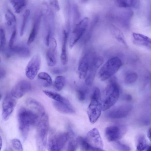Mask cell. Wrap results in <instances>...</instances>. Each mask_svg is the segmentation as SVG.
Returning a JSON list of instances; mask_svg holds the SVG:
<instances>
[{"label": "cell", "mask_w": 151, "mask_h": 151, "mask_svg": "<svg viewBox=\"0 0 151 151\" xmlns=\"http://www.w3.org/2000/svg\"><path fill=\"white\" fill-rule=\"evenodd\" d=\"M122 65L121 60L118 57H114L108 60L100 69L98 75L102 81L109 78L116 73Z\"/></svg>", "instance_id": "cell-5"}, {"label": "cell", "mask_w": 151, "mask_h": 151, "mask_svg": "<svg viewBox=\"0 0 151 151\" xmlns=\"http://www.w3.org/2000/svg\"><path fill=\"white\" fill-rule=\"evenodd\" d=\"M39 79L44 82V86H51L52 83V79L50 76L47 73L41 72L37 76Z\"/></svg>", "instance_id": "cell-30"}, {"label": "cell", "mask_w": 151, "mask_h": 151, "mask_svg": "<svg viewBox=\"0 0 151 151\" xmlns=\"http://www.w3.org/2000/svg\"><path fill=\"white\" fill-rule=\"evenodd\" d=\"M17 35V32L16 28L13 29V30L11 35L9 43V48L12 47L13 46V44L15 40Z\"/></svg>", "instance_id": "cell-40"}, {"label": "cell", "mask_w": 151, "mask_h": 151, "mask_svg": "<svg viewBox=\"0 0 151 151\" xmlns=\"http://www.w3.org/2000/svg\"><path fill=\"white\" fill-rule=\"evenodd\" d=\"M136 145V150L139 151L146 150L149 145L147 144L145 136L142 135H139L137 137Z\"/></svg>", "instance_id": "cell-24"}, {"label": "cell", "mask_w": 151, "mask_h": 151, "mask_svg": "<svg viewBox=\"0 0 151 151\" xmlns=\"http://www.w3.org/2000/svg\"><path fill=\"white\" fill-rule=\"evenodd\" d=\"M6 43V38L4 30L0 28V50H3Z\"/></svg>", "instance_id": "cell-37"}, {"label": "cell", "mask_w": 151, "mask_h": 151, "mask_svg": "<svg viewBox=\"0 0 151 151\" xmlns=\"http://www.w3.org/2000/svg\"><path fill=\"white\" fill-rule=\"evenodd\" d=\"M88 0H81L83 2H86Z\"/></svg>", "instance_id": "cell-48"}, {"label": "cell", "mask_w": 151, "mask_h": 151, "mask_svg": "<svg viewBox=\"0 0 151 151\" xmlns=\"http://www.w3.org/2000/svg\"><path fill=\"white\" fill-rule=\"evenodd\" d=\"M49 129V118L45 113L41 116L37 124L36 139L39 150H44L46 147Z\"/></svg>", "instance_id": "cell-4"}, {"label": "cell", "mask_w": 151, "mask_h": 151, "mask_svg": "<svg viewBox=\"0 0 151 151\" xmlns=\"http://www.w3.org/2000/svg\"><path fill=\"white\" fill-rule=\"evenodd\" d=\"M150 132H151V129L150 128L147 131V136L149 139L150 140V141L151 140V135H150Z\"/></svg>", "instance_id": "cell-45"}, {"label": "cell", "mask_w": 151, "mask_h": 151, "mask_svg": "<svg viewBox=\"0 0 151 151\" xmlns=\"http://www.w3.org/2000/svg\"><path fill=\"white\" fill-rule=\"evenodd\" d=\"M9 49L11 52L17 54L22 58H27L29 57L30 55V50L25 45L13 46Z\"/></svg>", "instance_id": "cell-20"}, {"label": "cell", "mask_w": 151, "mask_h": 151, "mask_svg": "<svg viewBox=\"0 0 151 151\" xmlns=\"http://www.w3.org/2000/svg\"><path fill=\"white\" fill-rule=\"evenodd\" d=\"M26 104L28 108L41 116L45 113L43 106L39 102L32 98H29L26 101Z\"/></svg>", "instance_id": "cell-19"}, {"label": "cell", "mask_w": 151, "mask_h": 151, "mask_svg": "<svg viewBox=\"0 0 151 151\" xmlns=\"http://www.w3.org/2000/svg\"><path fill=\"white\" fill-rule=\"evenodd\" d=\"M78 145V143L76 140L72 139L70 140L68 144V150L70 151L76 150Z\"/></svg>", "instance_id": "cell-39"}, {"label": "cell", "mask_w": 151, "mask_h": 151, "mask_svg": "<svg viewBox=\"0 0 151 151\" xmlns=\"http://www.w3.org/2000/svg\"><path fill=\"white\" fill-rule=\"evenodd\" d=\"M2 139L1 136H0V150H1V147H2Z\"/></svg>", "instance_id": "cell-46"}, {"label": "cell", "mask_w": 151, "mask_h": 151, "mask_svg": "<svg viewBox=\"0 0 151 151\" xmlns=\"http://www.w3.org/2000/svg\"><path fill=\"white\" fill-rule=\"evenodd\" d=\"M102 109L101 96L99 89L96 88L91 96V101L87 110L90 122L95 123L100 117Z\"/></svg>", "instance_id": "cell-3"}, {"label": "cell", "mask_w": 151, "mask_h": 151, "mask_svg": "<svg viewBox=\"0 0 151 151\" xmlns=\"http://www.w3.org/2000/svg\"><path fill=\"white\" fill-rule=\"evenodd\" d=\"M69 138L68 132L56 133L53 130L49 133L48 142L49 150L52 151L61 150L64 147Z\"/></svg>", "instance_id": "cell-6"}, {"label": "cell", "mask_w": 151, "mask_h": 151, "mask_svg": "<svg viewBox=\"0 0 151 151\" xmlns=\"http://www.w3.org/2000/svg\"><path fill=\"white\" fill-rule=\"evenodd\" d=\"M120 89L115 80H111L106 87L101 97L102 111H105L114 106L118 99Z\"/></svg>", "instance_id": "cell-2"}, {"label": "cell", "mask_w": 151, "mask_h": 151, "mask_svg": "<svg viewBox=\"0 0 151 151\" xmlns=\"http://www.w3.org/2000/svg\"><path fill=\"white\" fill-rule=\"evenodd\" d=\"M76 140L78 145L80 146L82 150L94 151L93 148L88 143L85 138L79 137H77Z\"/></svg>", "instance_id": "cell-29"}, {"label": "cell", "mask_w": 151, "mask_h": 151, "mask_svg": "<svg viewBox=\"0 0 151 151\" xmlns=\"http://www.w3.org/2000/svg\"><path fill=\"white\" fill-rule=\"evenodd\" d=\"M6 74L5 71L2 69L0 68V79L4 77Z\"/></svg>", "instance_id": "cell-43"}, {"label": "cell", "mask_w": 151, "mask_h": 151, "mask_svg": "<svg viewBox=\"0 0 151 151\" xmlns=\"http://www.w3.org/2000/svg\"><path fill=\"white\" fill-rule=\"evenodd\" d=\"M15 12L19 13L25 6L26 0H9Z\"/></svg>", "instance_id": "cell-25"}, {"label": "cell", "mask_w": 151, "mask_h": 151, "mask_svg": "<svg viewBox=\"0 0 151 151\" xmlns=\"http://www.w3.org/2000/svg\"><path fill=\"white\" fill-rule=\"evenodd\" d=\"M50 45V48L53 51L55 52L57 46V43L55 39L52 37L50 40L49 45Z\"/></svg>", "instance_id": "cell-41"}, {"label": "cell", "mask_w": 151, "mask_h": 151, "mask_svg": "<svg viewBox=\"0 0 151 151\" xmlns=\"http://www.w3.org/2000/svg\"><path fill=\"white\" fill-rule=\"evenodd\" d=\"M52 4L55 8L57 10L60 9V6L57 0H53L52 1Z\"/></svg>", "instance_id": "cell-42"}, {"label": "cell", "mask_w": 151, "mask_h": 151, "mask_svg": "<svg viewBox=\"0 0 151 151\" xmlns=\"http://www.w3.org/2000/svg\"><path fill=\"white\" fill-rule=\"evenodd\" d=\"M39 116L33 111L25 107H22L18 111L17 118L20 130L26 137L30 127L38 122Z\"/></svg>", "instance_id": "cell-1"}, {"label": "cell", "mask_w": 151, "mask_h": 151, "mask_svg": "<svg viewBox=\"0 0 151 151\" xmlns=\"http://www.w3.org/2000/svg\"><path fill=\"white\" fill-rule=\"evenodd\" d=\"M6 23L9 26H12L13 29L16 28V18L13 13L10 10H8L5 15Z\"/></svg>", "instance_id": "cell-26"}, {"label": "cell", "mask_w": 151, "mask_h": 151, "mask_svg": "<svg viewBox=\"0 0 151 151\" xmlns=\"http://www.w3.org/2000/svg\"><path fill=\"white\" fill-rule=\"evenodd\" d=\"M53 51L50 48L46 53V60L47 65L50 67H53L56 63V58Z\"/></svg>", "instance_id": "cell-28"}, {"label": "cell", "mask_w": 151, "mask_h": 151, "mask_svg": "<svg viewBox=\"0 0 151 151\" xmlns=\"http://www.w3.org/2000/svg\"><path fill=\"white\" fill-rule=\"evenodd\" d=\"M93 56L89 52L84 53L79 60L78 73L79 78L85 79L89 70Z\"/></svg>", "instance_id": "cell-11"}, {"label": "cell", "mask_w": 151, "mask_h": 151, "mask_svg": "<svg viewBox=\"0 0 151 151\" xmlns=\"http://www.w3.org/2000/svg\"><path fill=\"white\" fill-rule=\"evenodd\" d=\"M1 95L0 94V101L1 99Z\"/></svg>", "instance_id": "cell-49"}, {"label": "cell", "mask_w": 151, "mask_h": 151, "mask_svg": "<svg viewBox=\"0 0 151 151\" xmlns=\"http://www.w3.org/2000/svg\"><path fill=\"white\" fill-rule=\"evenodd\" d=\"M132 106L129 104H123L116 107L109 111L107 116L111 119L123 118L126 116L132 109Z\"/></svg>", "instance_id": "cell-14"}, {"label": "cell", "mask_w": 151, "mask_h": 151, "mask_svg": "<svg viewBox=\"0 0 151 151\" xmlns=\"http://www.w3.org/2000/svg\"><path fill=\"white\" fill-rule=\"evenodd\" d=\"M42 14L40 12L35 16L32 27L28 38L27 44L30 45L34 40L38 33L40 27Z\"/></svg>", "instance_id": "cell-16"}, {"label": "cell", "mask_w": 151, "mask_h": 151, "mask_svg": "<svg viewBox=\"0 0 151 151\" xmlns=\"http://www.w3.org/2000/svg\"><path fill=\"white\" fill-rule=\"evenodd\" d=\"M41 58L38 54L34 55L28 63L25 69V74L29 79L33 80L37 75L40 68Z\"/></svg>", "instance_id": "cell-10"}, {"label": "cell", "mask_w": 151, "mask_h": 151, "mask_svg": "<svg viewBox=\"0 0 151 151\" xmlns=\"http://www.w3.org/2000/svg\"><path fill=\"white\" fill-rule=\"evenodd\" d=\"M125 99L126 101H129L132 100V96L130 94H127L125 96Z\"/></svg>", "instance_id": "cell-44"}, {"label": "cell", "mask_w": 151, "mask_h": 151, "mask_svg": "<svg viewBox=\"0 0 151 151\" xmlns=\"http://www.w3.org/2000/svg\"><path fill=\"white\" fill-rule=\"evenodd\" d=\"M116 5L120 8H138L140 5L139 0H116Z\"/></svg>", "instance_id": "cell-22"}, {"label": "cell", "mask_w": 151, "mask_h": 151, "mask_svg": "<svg viewBox=\"0 0 151 151\" xmlns=\"http://www.w3.org/2000/svg\"><path fill=\"white\" fill-rule=\"evenodd\" d=\"M115 142L114 146L118 150L124 151L130 150V147L127 145L118 141Z\"/></svg>", "instance_id": "cell-35"}, {"label": "cell", "mask_w": 151, "mask_h": 151, "mask_svg": "<svg viewBox=\"0 0 151 151\" xmlns=\"http://www.w3.org/2000/svg\"><path fill=\"white\" fill-rule=\"evenodd\" d=\"M88 92V89L86 88H81L78 90L77 95L79 100L81 101L84 100L86 98Z\"/></svg>", "instance_id": "cell-33"}, {"label": "cell", "mask_w": 151, "mask_h": 151, "mask_svg": "<svg viewBox=\"0 0 151 151\" xmlns=\"http://www.w3.org/2000/svg\"><path fill=\"white\" fill-rule=\"evenodd\" d=\"M88 20V17H85L75 25L70 38L69 47L70 49L73 48L85 33Z\"/></svg>", "instance_id": "cell-7"}, {"label": "cell", "mask_w": 151, "mask_h": 151, "mask_svg": "<svg viewBox=\"0 0 151 151\" xmlns=\"http://www.w3.org/2000/svg\"><path fill=\"white\" fill-rule=\"evenodd\" d=\"M70 28L65 27L63 31V39L60 55V61L63 65H66L68 62L67 43Z\"/></svg>", "instance_id": "cell-17"}, {"label": "cell", "mask_w": 151, "mask_h": 151, "mask_svg": "<svg viewBox=\"0 0 151 151\" xmlns=\"http://www.w3.org/2000/svg\"><path fill=\"white\" fill-rule=\"evenodd\" d=\"M53 104L54 107L60 113L66 114H73L75 111L71 105L54 101Z\"/></svg>", "instance_id": "cell-21"}, {"label": "cell", "mask_w": 151, "mask_h": 151, "mask_svg": "<svg viewBox=\"0 0 151 151\" xmlns=\"http://www.w3.org/2000/svg\"><path fill=\"white\" fill-rule=\"evenodd\" d=\"M43 92L46 95L55 101L70 104L69 101L67 99L57 93L47 90H44Z\"/></svg>", "instance_id": "cell-23"}, {"label": "cell", "mask_w": 151, "mask_h": 151, "mask_svg": "<svg viewBox=\"0 0 151 151\" xmlns=\"http://www.w3.org/2000/svg\"><path fill=\"white\" fill-rule=\"evenodd\" d=\"M1 61V58L0 57V63Z\"/></svg>", "instance_id": "cell-50"}, {"label": "cell", "mask_w": 151, "mask_h": 151, "mask_svg": "<svg viewBox=\"0 0 151 151\" xmlns=\"http://www.w3.org/2000/svg\"><path fill=\"white\" fill-rule=\"evenodd\" d=\"M65 83V78L63 76H58L55 78L54 82V86L57 91H61L63 88Z\"/></svg>", "instance_id": "cell-27"}, {"label": "cell", "mask_w": 151, "mask_h": 151, "mask_svg": "<svg viewBox=\"0 0 151 151\" xmlns=\"http://www.w3.org/2000/svg\"><path fill=\"white\" fill-rule=\"evenodd\" d=\"M132 36L133 42L135 44L151 49V40L149 37L144 35L135 32L132 33Z\"/></svg>", "instance_id": "cell-18"}, {"label": "cell", "mask_w": 151, "mask_h": 151, "mask_svg": "<svg viewBox=\"0 0 151 151\" xmlns=\"http://www.w3.org/2000/svg\"><path fill=\"white\" fill-rule=\"evenodd\" d=\"M126 131V127L123 125L110 126L106 128L105 135L109 141L115 142L122 138Z\"/></svg>", "instance_id": "cell-8"}, {"label": "cell", "mask_w": 151, "mask_h": 151, "mask_svg": "<svg viewBox=\"0 0 151 151\" xmlns=\"http://www.w3.org/2000/svg\"><path fill=\"white\" fill-rule=\"evenodd\" d=\"M73 23L75 25L77 24L79 22L80 14L79 9L77 6L74 4L73 6Z\"/></svg>", "instance_id": "cell-34"}, {"label": "cell", "mask_w": 151, "mask_h": 151, "mask_svg": "<svg viewBox=\"0 0 151 151\" xmlns=\"http://www.w3.org/2000/svg\"><path fill=\"white\" fill-rule=\"evenodd\" d=\"M14 98L11 94H7L4 99L2 116L4 121L8 119L15 106L16 101Z\"/></svg>", "instance_id": "cell-12"}, {"label": "cell", "mask_w": 151, "mask_h": 151, "mask_svg": "<svg viewBox=\"0 0 151 151\" xmlns=\"http://www.w3.org/2000/svg\"><path fill=\"white\" fill-rule=\"evenodd\" d=\"M30 14V11L27 9L24 12L22 17V24L20 27V35L22 36L24 32L27 21Z\"/></svg>", "instance_id": "cell-32"}, {"label": "cell", "mask_w": 151, "mask_h": 151, "mask_svg": "<svg viewBox=\"0 0 151 151\" xmlns=\"http://www.w3.org/2000/svg\"><path fill=\"white\" fill-rule=\"evenodd\" d=\"M11 143L13 147L15 150L18 151L23 150L22 144L19 139H14L12 140Z\"/></svg>", "instance_id": "cell-36"}, {"label": "cell", "mask_w": 151, "mask_h": 151, "mask_svg": "<svg viewBox=\"0 0 151 151\" xmlns=\"http://www.w3.org/2000/svg\"><path fill=\"white\" fill-rule=\"evenodd\" d=\"M32 86L30 83L26 80H21L13 87L11 94L15 98L19 99L26 93L30 91Z\"/></svg>", "instance_id": "cell-15"}, {"label": "cell", "mask_w": 151, "mask_h": 151, "mask_svg": "<svg viewBox=\"0 0 151 151\" xmlns=\"http://www.w3.org/2000/svg\"><path fill=\"white\" fill-rule=\"evenodd\" d=\"M85 138L94 151H104V144L98 130L94 128L87 133Z\"/></svg>", "instance_id": "cell-9"}, {"label": "cell", "mask_w": 151, "mask_h": 151, "mask_svg": "<svg viewBox=\"0 0 151 151\" xmlns=\"http://www.w3.org/2000/svg\"><path fill=\"white\" fill-rule=\"evenodd\" d=\"M114 32V36L116 39L125 45H126V42L122 33L117 29H115Z\"/></svg>", "instance_id": "cell-38"}, {"label": "cell", "mask_w": 151, "mask_h": 151, "mask_svg": "<svg viewBox=\"0 0 151 151\" xmlns=\"http://www.w3.org/2000/svg\"><path fill=\"white\" fill-rule=\"evenodd\" d=\"M151 146L150 145H149L147 147L146 151H150Z\"/></svg>", "instance_id": "cell-47"}, {"label": "cell", "mask_w": 151, "mask_h": 151, "mask_svg": "<svg viewBox=\"0 0 151 151\" xmlns=\"http://www.w3.org/2000/svg\"><path fill=\"white\" fill-rule=\"evenodd\" d=\"M103 62V59L101 57L93 56L89 70L85 79L87 85H90L92 84L97 69L101 65Z\"/></svg>", "instance_id": "cell-13"}, {"label": "cell", "mask_w": 151, "mask_h": 151, "mask_svg": "<svg viewBox=\"0 0 151 151\" xmlns=\"http://www.w3.org/2000/svg\"><path fill=\"white\" fill-rule=\"evenodd\" d=\"M138 75L134 72H130L127 73L125 76L124 81L127 84H131L135 83L138 79Z\"/></svg>", "instance_id": "cell-31"}]
</instances>
